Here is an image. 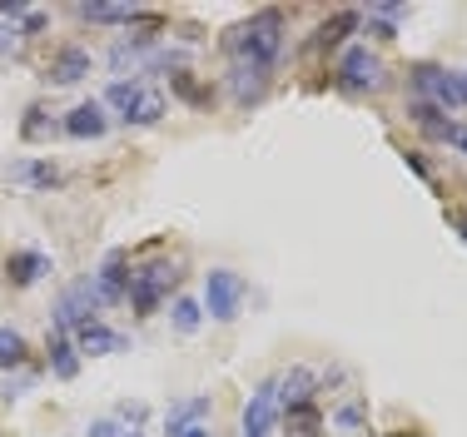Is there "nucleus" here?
Listing matches in <instances>:
<instances>
[{
  "instance_id": "f257e3e1",
  "label": "nucleus",
  "mask_w": 467,
  "mask_h": 437,
  "mask_svg": "<svg viewBox=\"0 0 467 437\" xmlns=\"http://www.w3.org/2000/svg\"><path fill=\"white\" fill-rule=\"evenodd\" d=\"M279 50H284V16H279V10H259V16H249L244 26L229 30L234 65H259V70H274Z\"/></svg>"
},
{
  "instance_id": "f03ea898",
  "label": "nucleus",
  "mask_w": 467,
  "mask_h": 437,
  "mask_svg": "<svg viewBox=\"0 0 467 437\" xmlns=\"http://www.w3.org/2000/svg\"><path fill=\"white\" fill-rule=\"evenodd\" d=\"M105 105H115L119 120L135 125V130H150V125H160V120L170 115V99H164L160 89H150L144 80H115L105 89Z\"/></svg>"
},
{
  "instance_id": "7ed1b4c3",
  "label": "nucleus",
  "mask_w": 467,
  "mask_h": 437,
  "mask_svg": "<svg viewBox=\"0 0 467 437\" xmlns=\"http://www.w3.org/2000/svg\"><path fill=\"white\" fill-rule=\"evenodd\" d=\"M413 89L428 105L448 109H467V70H442V65H413Z\"/></svg>"
},
{
  "instance_id": "20e7f679",
  "label": "nucleus",
  "mask_w": 467,
  "mask_h": 437,
  "mask_svg": "<svg viewBox=\"0 0 467 437\" xmlns=\"http://www.w3.org/2000/svg\"><path fill=\"white\" fill-rule=\"evenodd\" d=\"M174 284H180V264H174V259H154V264H144V268L130 274V304H135V313L150 318V313L170 298Z\"/></svg>"
},
{
  "instance_id": "39448f33",
  "label": "nucleus",
  "mask_w": 467,
  "mask_h": 437,
  "mask_svg": "<svg viewBox=\"0 0 467 437\" xmlns=\"http://www.w3.org/2000/svg\"><path fill=\"white\" fill-rule=\"evenodd\" d=\"M204 308L214 323H234L244 308V278L234 268H209L204 274Z\"/></svg>"
},
{
  "instance_id": "423d86ee",
  "label": "nucleus",
  "mask_w": 467,
  "mask_h": 437,
  "mask_svg": "<svg viewBox=\"0 0 467 437\" xmlns=\"http://www.w3.org/2000/svg\"><path fill=\"white\" fill-rule=\"evenodd\" d=\"M338 85L353 89V95H363V89H383L388 70H383V60H378L368 45H348L343 60H338Z\"/></svg>"
},
{
  "instance_id": "0eeeda50",
  "label": "nucleus",
  "mask_w": 467,
  "mask_h": 437,
  "mask_svg": "<svg viewBox=\"0 0 467 437\" xmlns=\"http://www.w3.org/2000/svg\"><path fill=\"white\" fill-rule=\"evenodd\" d=\"M95 308H105V304H99V294H95V278H80V284H70L60 294V304H55V328H60V333H80L85 323H95Z\"/></svg>"
},
{
  "instance_id": "6e6552de",
  "label": "nucleus",
  "mask_w": 467,
  "mask_h": 437,
  "mask_svg": "<svg viewBox=\"0 0 467 437\" xmlns=\"http://www.w3.org/2000/svg\"><path fill=\"white\" fill-rule=\"evenodd\" d=\"M180 65V55L160 50V45H140V40H119L115 50H109V70L115 75H144V70H174Z\"/></svg>"
},
{
  "instance_id": "1a4fd4ad",
  "label": "nucleus",
  "mask_w": 467,
  "mask_h": 437,
  "mask_svg": "<svg viewBox=\"0 0 467 437\" xmlns=\"http://www.w3.org/2000/svg\"><path fill=\"white\" fill-rule=\"evenodd\" d=\"M130 254L125 249H109L105 254V264H99V274L95 278V294H99V304H119V298H130Z\"/></svg>"
},
{
  "instance_id": "9d476101",
  "label": "nucleus",
  "mask_w": 467,
  "mask_h": 437,
  "mask_svg": "<svg viewBox=\"0 0 467 437\" xmlns=\"http://www.w3.org/2000/svg\"><path fill=\"white\" fill-rule=\"evenodd\" d=\"M274 418H279V383L254 388L249 408H244V437H269Z\"/></svg>"
},
{
  "instance_id": "9b49d317",
  "label": "nucleus",
  "mask_w": 467,
  "mask_h": 437,
  "mask_svg": "<svg viewBox=\"0 0 467 437\" xmlns=\"http://www.w3.org/2000/svg\"><path fill=\"white\" fill-rule=\"evenodd\" d=\"M90 50H85V45H60V50H55V60L46 65V80L50 85H80L85 75H90Z\"/></svg>"
},
{
  "instance_id": "f8f14e48",
  "label": "nucleus",
  "mask_w": 467,
  "mask_h": 437,
  "mask_svg": "<svg viewBox=\"0 0 467 437\" xmlns=\"http://www.w3.org/2000/svg\"><path fill=\"white\" fill-rule=\"evenodd\" d=\"M46 274H55V264H50V254H40V249H16L5 259V278L16 288H36Z\"/></svg>"
},
{
  "instance_id": "ddd939ff",
  "label": "nucleus",
  "mask_w": 467,
  "mask_h": 437,
  "mask_svg": "<svg viewBox=\"0 0 467 437\" xmlns=\"http://www.w3.org/2000/svg\"><path fill=\"white\" fill-rule=\"evenodd\" d=\"M264 89H269V70H259V65H229V95H234V105H259Z\"/></svg>"
},
{
  "instance_id": "4468645a",
  "label": "nucleus",
  "mask_w": 467,
  "mask_h": 437,
  "mask_svg": "<svg viewBox=\"0 0 467 437\" xmlns=\"http://www.w3.org/2000/svg\"><path fill=\"white\" fill-rule=\"evenodd\" d=\"M75 349L80 353H90V358H105V353H125L130 349V338L125 333H115V328H105V323H85L80 333H75Z\"/></svg>"
},
{
  "instance_id": "2eb2a0df",
  "label": "nucleus",
  "mask_w": 467,
  "mask_h": 437,
  "mask_svg": "<svg viewBox=\"0 0 467 437\" xmlns=\"http://www.w3.org/2000/svg\"><path fill=\"white\" fill-rule=\"evenodd\" d=\"M204 418H209V393H194V398L174 402V408L164 412V432H170V437H184L189 428H204Z\"/></svg>"
},
{
  "instance_id": "dca6fc26",
  "label": "nucleus",
  "mask_w": 467,
  "mask_h": 437,
  "mask_svg": "<svg viewBox=\"0 0 467 437\" xmlns=\"http://www.w3.org/2000/svg\"><path fill=\"white\" fill-rule=\"evenodd\" d=\"M60 130L70 134V140H99V134L109 130V120H105V105H95V99H90V105H75L70 115L60 120Z\"/></svg>"
},
{
  "instance_id": "f3484780",
  "label": "nucleus",
  "mask_w": 467,
  "mask_h": 437,
  "mask_svg": "<svg viewBox=\"0 0 467 437\" xmlns=\"http://www.w3.org/2000/svg\"><path fill=\"white\" fill-rule=\"evenodd\" d=\"M408 115H413V125L428 134V140H442V144H452V140H458V130H462V125H452V120L442 115L438 105H428V99H418V105L408 109Z\"/></svg>"
},
{
  "instance_id": "a211bd4d",
  "label": "nucleus",
  "mask_w": 467,
  "mask_h": 437,
  "mask_svg": "<svg viewBox=\"0 0 467 437\" xmlns=\"http://www.w3.org/2000/svg\"><path fill=\"white\" fill-rule=\"evenodd\" d=\"M314 388H318V378L308 373V368H288V373L279 378V408H304V402H314Z\"/></svg>"
},
{
  "instance_id": "6ab92c4d",
  "label": "nucleus",
  "mask_w": 467,
  "mask_h": 437,
  "mask_svg": "<svg viewBox=\"0 0 467 437\" xmlns=\"http://www.w3.org/2000/svg\"><path fill=\"white\" fill-rule=\"evenodd\" d=\"M75 16L80 20H90V26H135V20L144 16V10H135V5H75Z\"/></svg>"
},
{
  "instance_id": "aec40b11",
  "label": "nucleus",
  "mask_w": 467,
  "mask_h": 437,
  "mask_svg": "<svg viewBox=\"0 0 467 437\" xmlns=\"http://www.w3.org/2000/svg\"><path fill=\"white\" fill-rule=\"evenodd\" d=\"M16 184H36V189H55L60 184V170L55 164H40V160H10V170H5Z\"/></svg>"
},
{
  "instance_id": "412c9836",
  "label": "nucleus",
  "mask_w": 467,
  "mask_h": 437,
  "mask_svg": "<svg viewBox=\"0 0 467 437\" xmlns=\"http://www.w3.org/2000/svg\"><path fill=\"white\" fill-rule=\"evenodd\" d=\"M75 353H80V349H75V338L55 328V338H50V373L55 378H75V373H80V358H75Z\"/></svg>"
},
{
  "instance_id": "4be33fe9",
  "label": "nucleus",
  "mask_w": 467,
  "mask_h": 437,
  "mask_svg": "<svg viewBox=\"0 0 467 437\" xmlns=\"http://www.w3.org/2000/svg\"><path fill=\"white\" fill-rule=\"evenodd\" d=\"M353 30H358V10H338L333 20H324V26H318V45H324V50H328V45H343Z\"/></svg>"
},
{
  "instance_id": "5701e85b",
  "label": "nucleus",
  "mask_w": 467,
  "mask_h": 437,
  "mask_svg": "<svg viewBox=\"0 0 467 437\" xmlns=\"http://www.w3.org/2000/svg\"><path fill=\"white\" fill-rule=\"evenodd\" d=\"M288 437H324V418H318L314 402H304V408H288Z\"/></svg>"
},
{
  "instance_id": "b1692460",
  "label": "nucleus",
  "mask_w": 467,
  "mask_h": 437,
  "mask_svg": "<svg viewBox=\"0 0 467 437\" xmlns=\"http://www.w3.org/2000/svg\"><path fill=\"white\" fill-rule=\"evenodd\" d=\"M333 428H338V432H363V428H368V408H363L358 398L338 402V408H333Z\"/></svg>"
},
{
  "instance_id": "393cba45",
  "label": "nucleus",
  "mask_w": 467,
  "mask_h": 437,
  "mask_svg": "<svg viewBox=\"0 0 467 437\" xmlns=\"http://www.w3.org/2000/svg\"><path fill=\"white\" fill-rule=\"evenodd\" d=\"M0 368H26V338L16 328H0Z\"/></svg>"
},
{
  "instance_id": "a878e982",
  "label": "nucleus",
  "mask_w": 467,
  "mask_h": 437,
  "mask_svg": "<svg viewBox=\"0 0 467 437\" xmlns=\"http://www.w3.org/2000/svg\"><path fill=\"white\" fill-rule=\"evenodd\" d=\"M170 318H174V328H180V333H194L199 323H204V308H199L194 298H174Z\"/></svg>"
},
{
  "instance_id": "bb28decb",
  "label": "nucleus",
  "mask_w": 467,
  "mask_h": 437,
  "mask_svg": "<svg viewBox=\"0 0 467 437\" xmlns=\"http://www.w3.org/2000/svg\"><path fill=\"white\" fill-rule=\"evenodd\" d=\"M55 130H60V125H55V120H50L40 105H30V109H26V125H20V134H26V140H50Z\"/></svg>"
},
{
  "instance_id": "cd10ccee",
  "label": "nucleus",
  "mask_w": 467,
  "mask_h": 437,
  "mask_svg": "<svg viewBox=\"0 0 467 437\" xmlns=\"http://www.w3.org/2000/svg\"><path fill=\"white\" fill-rule=\"evenodd\" d=\"M170 85H174V95L189 99V105H209V89H199L189 75H170Z\"/></svg>"
},
{
  "instance_id": "c85d7f7f",
  "label": "nucleus",
  "mask_w": 467,
  "mask_h": 437,
  "mask_svg": "<svg viewBox=\"0 0 467 437\" xmlns=\"http://www.w3.org/2000/svg\"><path fill=\"white\" fill-rule=\"evenodd\" d=\"M20 40H26V30H20L16 20L0 16V60H5V55H16V50H20Z\"/></svg>"
},
{
  "instance_id": "c756f323",
  "label": "nucleus",
  "mask_w": 467,
  "mask_h": 437,
  "mask_svg": "<svg viewBox=\"0 0 467 437\" xmlns=\"http://www.w3.org/2000/svg\"><path fill=\"white\" fill-rule=\"evenodd\" d=\"M85 437H130V428L119 418H99V422H90L85 428Z\"/></svg>"
},
{
  "instance_id": "7c9ffc66",
  "label": "nucleus",
  "mask_w": 467,
  "mask_h": 437,
  "mask_svg": "<svg viewBox=\"0 0 467 437\" xmlns=\"http://www.w3.org/2000/svg\"><path fill=\"white\" fill-rule=\"evenodd\" d=\"M30 383H36V373H20L16 383L5 378V398H26V388H30Z\"/></svg>"
},
{
  "instance_id": "2f4dec72",
  "label": "nucleus",
  "mask_w": 467,
  "mask_h": 437,
  "mask_svg": "<svg viewBox=\"0 0 467 437\" xmlns=\"http://www.w3.org/2000/svg\"><path fill=\"white\" fill-rule=\"evenodd\" d=\"M452 144H458V150H462V154H467V125H462V130H458V140H452Z\"/></svg>"
},
{
  "instance_id": "473e14b6",
  "label": "nucleus",
  "mask_w": 467,
  "mask_h": 437,
  "mask_svg": "<svg viewBox=\"0 0 467 437\" xmlns=\"http://www.w3.org/2000/svg\"><path fill=\"white\" fill-rule=\"evenodd\" d=\"M184 437H214V432H209V428H189Z\"/></svg>"
},
{
  "instance_id": "72a5a7b5",
  "label": "nucleus",
  "mask_w": 467,
  "mask_h": 437,
  "mask_svg": "<svg viewBox=\"0 0 467 437\" xmlns=\"http://www.w3.org/2000/svg\"><path fill=\"white\" fill-rule=\"evenodd\" d=\"M452 224H458V234H462V239H467V214H458V219H452Z\"/></svg>"
},
{
  "instance_id": "f704fd0d",
  "label": "nucleus",
  "mask_w": 467,
  "mask_h": 437,
  "mask_svg": "<svg viewBox=\"0 0 467 437\" xmlns=\"http://www.w3.org/2000/svg\"><path fill=\"white\" fill-rule=\"evenodd\" d=\"M130 437H140V432H130Z\"/></svg>"
}]
</instances>
